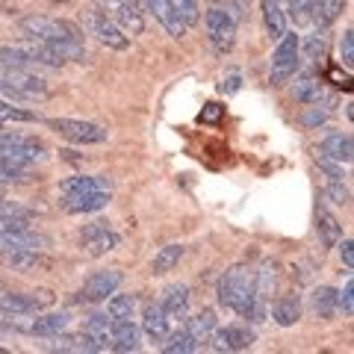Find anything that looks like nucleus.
I'll return each mask as SVG.
<instances>
[{"mask_svg":"<svg viewBox=\"0 0 354 354\" xmlns=\"http://www.w3.org/2000/svg\"><path fill=\"white\" fill-rule=\"evenodd\" d=\"M339 57H342V65H346V68L354 65V32L351 30H346L339 39Z\"/></svg>","mask_w":354,"mask_h":354,"instance_id":"a19ab883","label":"nucleus"},{"mask_svg":"<svg viewBox=\"0 0 354 354\" xmlns=\"http://www.w3.org/2000/svg\"><path fill=\"white\" fill-rule=\"evenodd\" d=\"M216 328H218V319H216V313L209 307L198 310L195 316L186 319V330L192 334V339L198 342V346H201V342H209V337H213Z\"/></svg>","mask_w":354,"mask_h":354,"instance_id":"b1692460","label":"nucleus"},{"mask_svg":"<svg viewBox=\"0 0 354 354\" xmlns=\"http://www.w3.org/2000/svg\"><path fill=\"white\" fill-rule=\"evenodd\" d=\"M204 24H207V36L218 53L234 48V41H236V15L234 12H227V9H221V6H213V9H207Z\"/></svg>","mask_w":354,"mask_h":354,"instance_id":"0eeeda50","label":"nucleus"},{"mask_svg":"<svg viewBox=\"0 0 354 354\" xmlns=\"http://www.w3.org/2000/svg\"><path fill=\"white\" fill-rule=\"evenodd\" d=\"M59 192L68 198V195H80V192H109V177L104 174H80V177H68L62 180Z\"/></svg>","mask_w":354,"mask_h":354,"instance_id":"aec40b11","label":"nucleus"},{"mask_svg":"<svg viewBox=\"0 0 354 354\" xmlns=\"http://www.w3.org/2000/svg\"><path fill=\"white\" fill-rule=\"evenodd\" d=\"M101 6H104V15L109 21H115L130 36H142L145 32V18L133 6V0H101Z\"/></svg>","mask_w":354,"mask_h":354,"instance_id":"9b49d317","label":"nucleus"},{"mask_svg":"<svg viewBox=\"0 0 354 354\" xmlns=\"http://www.w3.org/2000/svg\"><path fill=\"white\" fill-rule=\"evenodd\" d=\"M18 48L27 53V59H30L32 65H44V68H59V65H62V57L50 48V44H44V41L21 39V41H18Z\"/></svg>","mask_w":354,"mask_h":354,"instance_id":"6ab92c4d","label":"nucleus"},{"mask_svg":"<svg viewBox=\"0 0 354 354\" xmlns=\"http://www.w3.org/2000/svg\"><path fill=\"white\" fill-rule=\"evenodd\" d=\"M328 121V109L325 106H307L304 115H301V124L304 127H322Z\"/></svg>","mask_w":354,"mask_h":354,"instance_id":"ea45409f","label":"nucleus"},{"mask_svg":"<svg viewBox=\"0 0 354 354\" xmlns=\"http://www.w3.org/2000/svg\"><path fill=\"white\" fill-rule=\"evenodd\" d=\"M0 354H6V348H3V346H0Z\"/></svg>","mask_w":354,"mask_h":354,"instance_id":"09e8293b","label":"nucleus"},{"mask_svg":"<svg viewBox=\"0 0 354 354\" xmlns=\"http://www.w3.org/2000/svg\"><path fill=\"white\" fill-rule=\"evenodd\" d=\"M109 204V192H80V195H68L65 198V213L71 216H86V213H97Z\"/></svg>","mask_w":354,"mask_h":354,"instance_id":"a211bd4d","label":"nucleus"},{"mask_svg":"<svg viewBox=\"0 0 354 354\" xmlns=\"http://www.w3.org/2000/svg\"><path fill=\"white\" fill-rule=\"evenodd\" d=\"M0 65H6V68H32V62L18 44H0Z\"/></svg>","mask_w":354,"mask_h":354,"instance_id":"c9c22d12","label":"nucleus"},{"mask_svg":"<svg viewBox=\"0 0 354 354\" xmlns=\"http://www.w3.org/2000/svg\"><path fill=\"white\" fill-rule=\"evenodd\" d=\"M50 3H65V0H50Z\"/></svg>","mask_w":354,"mask_h":354,"instance_id":"de8ad7c7","label":"nucleus"},{"mask_svg":"<svg viewBox=\"0 0 354 354\" xmlns=\"http://www.w3.org/2000/svg\"><path fill=\"white\" fill-rule=\"evenodd\" d=\"M225 115V106L221 104H216V101H209L201 113H198V121H201V124H216V121Z\"/></svg>","mask_w":354,"mask_h":354,"instance_id":"c03bdc74","label":"nucleus"},{"mask_svg":"<svg viewBox=\"0 0 354 354\" xmlns=\"http://www.w3.org/2000/svg\"><path fill=\"white\" fill-rule=\"evenodd\" d=\"M316 3H319V0H290V15L295 18V24H304V21H310Z\"/></svg>","mask_w":354,"mask_h":354,"instance_id":"58836bf2","label":"nucleus"},{"mask_svg":"<svg viewBox=\"0 0 354 354\" xmlns=\"http://www.w3.org/2000/svg\"><path fill=\"white\" fill-rule=\"evenodd\" d=\"M142 346V328L133 325L130 319H121V322H113V351L127 354V351H139Z\"/></svg>","mask_w":354,"mask_h":354,"instance_id":"dca6fc26","label":"nucleus"},{"mask_svg":"<svg viewBox=\"0 0 354 354\" xmlns=\"http://www.w3.org/2000/svg\"><path fill=\"white\" fill-rule=\"evenodd\" d=\"M6 266L9 269H15L21 274H30V272H44V269H50L53 260L50 257H44V251H6Z\"/></svg>","mask_w":354,"mask_h":354,"instance_id":"2eb2a0df","label":"nucleus"},{"mask_svg":"<svg viewBox=\"0 0 354 354\" xmlns=\"http://www.w3.org/2000/svg\"><path fill=\"white\" fill-rule=\"evenodd\" d=\"M162 351L165 354H192V351H198V342L192 339V334L186 328H180V330H169V337H165V342H162Z\"/></svg>","mask_w":354,"mask_h":354,"instance_id":"473e14b6","label":"nucleus"},{"mask_svg":"<svg viewBox=\"0 0 354 354\" xmlns=\"http://www.w3.org/2000/svg\"><path fill=\"white\" fill-rule=\"evenodd\" d=\"M263 24H266L269 39H274V41L286 32V18H283V9L278 0H263Z\"/></svg>","mask_w":354,"mask_h":354,"instance_id":"c85d7f7f","label":"nucleus"},{"mask_svg":"<svg viewBox=\"0 0 354 354\" xmlns=\"http://www.w3.org/2000/svg\"><path fill=\"white\" fill-rule=\"evenodd\" d=\"M160 307H162V313L171 319H183L186 316V310H189V286L186 283H171L169 290L162 292L160 298Z\"/></svg>","mask_w":354,"mask_h":354,"instance_id":"f3484780","label":"nucleus"},{"mask_svg":"<svg viewBox=\"0 0 354 354\" xmlns=\"http://www.w3.org/2000/svg\"><path fill=\"white\" fill-rule=\"evenodd\" d=\"M0 92L12 95V97H30V101H44L50 95L48 80L39 74H32L30 68H6L0 65Z\"/></svg>","mask_w":354,"mask_h":354,"instance_id":"7ed1b4c3","label":"nucleus"},{"mask_svg":"<svg viewBox=\"0 0 354 354\" xmlns=\"http://www.w3.org/2000/svg\"><path fill=\"white\" fill-rule=\"evenodd\" d=\"M50 130H57L62 139L74 142V145H101L106 142V127L92 124V121H77V118H50Z\"/></svg>","mask_w":354,"mask_h":354,"instance_id":"39448f33","label":"nucleus"},{"mask_svg":"<svg viewBox=\"0 0 354 354\" xmlns=\"http://www.w3.org/2000/svg\"><path fill=\"white\" fill-rule=\"evenodd\" d=\"M337 245H339V257H342V263H346V269H351V266H354V245H351V239H339Z\"/></svg>","mask_w":354,"mask_h":354,"instance_id":"a18cd8bd","label":"nucleus"},{"mask_svg":"<svg viewBox=\"0 0 354 354\" xmlns=\"http://www.w3.org/2000/svg\"><path fill=\"white\" fill-rule=\"evenodd\" d=\"M171 9L177 12V18L183 21L186 27H195L201 21V9H198V0H169Z\"/></svg>","mask_w":354,"mask_h":354,"instance_id":"e433bc0d","label":"nucleus"},{"mask_svg":"<svg viewBox=\"0 0 354 354\" xmlns=\"http://www.w3.org/2000/svg\"><path fill=\"white\" fill-rule=\"evenodd\" d=\"M316 234H319V239H322L325 248H334L342 239V227L328 209H316Z\"/></svg>","mask_w":354,"mask_h":354,"instance_id":"cd10ccee","label":"nucleus"},{"mask_svg":"<svg viewBox=\"0 0 354 354\" xmlns=\"http://www.w3.org/2000/svg\"><path fill=\"white\" fill-rule=\"evenodd\" d=\"M83 24L88 27V32L106 44V48H113V50H127V44H130V36L124 30H121L115 21H109L101 9H88V12H83Z\"/></svg>","mask_w":354,"mask_h":354,"instance_id":"1a4fd4ad","label":"nucleus"},{"mask_svg":"<svg viewBox=\"0 0 354 354\" xmlns=\"http://www.w3.org/2000/svg\"><path fill=\"white\" fill-rule=\"evenodd\" d=\"M337 292L334 286H316L313 295H310V304H313V313L319 319H334L339 313V304H337Z\"/></svg>","mask_w":354,"mask_h":354,"instance_id":"bb28decb","label":"nucleus"},{"mask_svg":"<svg viewBox=\"0 0 354 354\" xmlns=\"http://www.w3.org/2000/svg\"><path fill=\"white\" fill-rule=\"evenodd\" d=\"M57 295L50 290H36V292H6L0 295V313H41V310L53 307Z\"/></svg>","mask_w":354,"mask_h":354,"instance_id":"9d476101","label":"nucleus"},{"mask_svg":"<svg viewBox=\"0 0 354 354\" xmlns=\"http://www.w3.org/2000/svg\"><path fill=\"white\" fill-rule=\"evenodd\" d=\"M337 304L346 316L354 313V281H348L346 286H342V292H337Z\"/></svg>","mask_w":354,"mask_h":354,"instance_id":"37998d69","label":"nucleus"},{"mask_svg":"<svg viewBox=\"0 0 354 354\" xmlns=\"http://www.w3.org/2000/svg\"><path fill=\"white\" fill-rule=\"evenodd\" d=\"M342 9H346V0H319L310 18H313L319 27H330L342 15Z\"/></svg>","mask_w":354,"mask_h":354,"instance_id":"72a5a7b5","label":"nucleus"},{"mask_svg":"<svg viewBox=\"0 0 354 354\" xmlns=\"http://www.w3.org/2000/svg\"><path fill=\"white\" fill-rule=\"evenodd\" d=\"M0 153L18 165H32L44 160V145L32 136H18V133H0Z\"/></svg>","mask_w":354,"mask_h":354,"instance_id":"6e6552de","label":"nucleus"},{"mask_svg":"<svg viewBox=\"0 0 354 354\" xmlns=\"http://www.w3.org/2000/svg\"><path fill=\"white\" fill-rule=\"evenodd\" d=\"M257 334L248 328V325H225V328H216L209 342H213L216 351H248L254 346Z\"/></svg>","mask_w":354,"mask_h":354,"instance_id":"ddd939ff","label":"nucleus"},{"mask_svg":"<svg viewBox=\"0 0 354 354\" xmlns=\"http://www.w3.org/2000/svg\"><path fill=\"white\" fill-rule=\"evenodd\" d=\"M121 281H124V274H121L118 269L95 272L92 278H88V281L83 283V290H80V301H88V304H95V301H106V295L118 292Z\"/></svg>","mask_w":354,"mask_h":354,"instance_id":"f8f14e48","label":"nucleus"},{"mask_svg":"<svg viewBox=\"0 0 354 354\" xmlns=\"http://www.w3.org/2000/svg\"><path fill=\"white\" fill-rule=\"evenodd\" d=\"M180 260H183V245H177V242H171V245H162L157 254H153L151 272L153 274H169Z\"/></svg>","mask_w":354,"mask_h":354,"instance_id":"c756f323","label":"nucleus"},{"mask_svg":"<svg viewBox=\"0 0 354 354\" xmlns=\"http://www.w3.org/2000/svg\"><path fill=\"white\" fill-rule=\"evenodd\" d=\"M68 328V313H44V316H36L30 322V337H57L59 330Z\"/></svg>","mask_w":354,"mask_h":354,"instance_id":"a878e982","label":"nucleus"},{"mask_svg":"<svg viewBox=\"0 0 354 354\" xmlns=\"http://www.w3.org/2000/svg\"><path fill=\"white\" fill-rule=\"evenodd\" d=\"M53 339V351H97V346H95V342H92V337H88L86 334V330H83V334H62V330H59V334L57 337H50Z\"/></svg>","mask_w":354,"mask_h":354,"instance_id":"7c9ffc66","label":"nucleus"},{"mask_svg":"<svg viewBox=\"0 0 354 354\" xmlns=\"http://www.w3.org/2000/svg\"><path fill=\"white\" fill-rule=\"evenodd\" d=\"M133 310H136V298L127 295V292H121V295H109V301H106V316L113 319V322H121V319H130L133 316Z\"/></svg>","mask_w":354,"mask_h":354,"instance_id":"f704fd0d","label":"nucleus"},{"mask_svg":"<svg viewBox=\"0 0 354 354\" xmlns=\"http://www.w3.org/2000/svg\"><path fill=\"white\" fill-rule=\"evenodd\" d=\"M319 157H325L330 162H339V165H348L354 157V142L348 133H330V136L322 139L319 145Z\"/></svg>","mask_w":354,"mask_h":354,"instance_id":"4468645a","label":"nucleus"},{"mask_svg":"<svg viewBox=\"0 0 354 354\" xmlns=\"http://www.w3.org/2000/svg\"><path fill=\"white\" fill-rule=\"evenodd\" d=\"M80 248L88 254V257H104V254L115 251L121 245V236L109 227V221H88V225L80 230Z\"/></svg>","mask_w":354,"mask_h":354,"instance_id":"423d86ee","label":"nucleus"},{"mask_svg":"<svg viewBox=\"0 0 354 354\" xmlns=\"http://www.w3.org/2000/svg\"><path fill=\"white\" fill-rule=\"evenodd\" d=\"M0 292H3V283H0Z\"/></svg>","mask_w":354,"mask_h":354,"instance_id":"8fccbe9b","label":"nucleus"},{"mask_svg":"<svg viewBox=\"0 0 354 354\" xmlns=\"http://www.w3.org/2000/svg\"><path fill=\"white\" fill-rule=\"evenodd\" d=\"M148 9L153 12V18L160 21V24H162V30L169 32V36H174V39L186 36V30H189V27H186L183 21L177 18V12L171 9V3H169V0H148Z\"/></svg>","mask_w":354,"mask_h":354,"instance_id":"412c9836","label":"nucleus"},{"mask_svg":"<svg viewBox=\"0 0 354 354\" xmlns=\"http://www.w3.org/2000/svg\"><path fill=\"white\" fill-rule=\"evenodd\" d=\"M304 50H307V59H322L325 57V36L322 32H313V36L307 39Z\"/></svg>","mask_w":354,"mask_h":354,"instance_id":"79ce46f5","label":"nucleus"},{"mask_svg":"<svg viewBox=\"0 0 354 354\" xmlns=\"http://www.w3.org/2000/svg\"><path fill=\"white\" fill-rule=\"evenodd\" d=\"M298 53H301V39L295 32H283L278 39V48L272 53V68H269L272 86H283L298 71Z\"/></svg>","mask_w":354,"mask_h":354,"instance_id":"20e7f679","label":"nucleus"},{"mask_svg":"<svg viewBox=\"0 0 354 354\" xmlns=\"http://www.w3.org/2000/svg\"><path fill=\"white\" fill-rule=\"evenodd\" d=\"M292 95L298 104H319V97H322V86L313 74H301L295 77V86H292Z\"/></svg>","mask_w":354,"mask_h":354,"instance_id":"2f4dec72","label":"nucleus"},{"mask_svg":"<svg viewBox=\"0 0 354 354\" xmlns=\"http://www.w3.org/2000/svg\"><path fill=\"white\" fill-rule=\"evenodd\" d=\"M218 301L230 307L234 313L239 316H251L254 310V301H257V292H254V272L248 266H234V269H227L221 274L218 281Z\"/></svg>","mask_w":354,"mask_h":354,"instance_id":"f257e3e1","label":"nucleus"},{"mask_svg":"<svg viewBox=\"0 0 354 354\" xmlns=\"http://www.w3.org/2000/svg\"><path fill=\"white\" fill-rule=\"evenodd\" d=\"M9 180H24V165H18L0 153V183H9Z\"/></svg>","mask_w":354,"mask_h":354,"instance_id":"4c0bfd02","label":"nucleus"},{"mask_svg":"<svg viewBox=\"0 0 354 354\" xmlns=\"http://www.w3.org/2000/svg\"><path fill=\"white\" fill-rule=\"evenodd\" d=\"M239 86H242V77H239V74H230L227 80L221 83V92H225V95H236Z\"/></svg>","mask_w":354,"mask_h":354,"instance_id":"49530a36","label":"nucleus"},{"mask_svg":"<svg viewBox=\"0 0 354 354\" xmlns=\"http://www.w3.org/2000/svg\"><path fill=\"white\" fill-rule=\"evenodd\" d=\"M21 32H24L27 39L50 44V48H59V44H68V41H83V30L77 24L62 21V18H48V15L21 18Z\"/></svg>","mask_w":354,"mask_h":354,"instance_id":"f03ea898","label":"nucleus"},{"mask_svg":"<svg viewBox=\"0 0 354 354\" xmlns=\"http://www.w3.org/2000/svg\"><path fill=\"white\" fill-rule=\"evenodd\" d=\"M142 330H145L153 342H162L165 337H169V330H171V319L162 313L160 304H148L145 316H142Z\"/></svg>","mask_w":354,"mask_h":354,"instance_id":"4be33fe9","label":"nucleus"},{"mask_svg":"<svg viewBox=\"0 0 354 354\" xmlns=\"http://www.w3.org/2000/svg\"><path fill=\"white\" fill-rule=\"evenodd\" d=\"M269 316L274 319V325L292 328L298 319H301V301H298V295H281L278 301L269 307Z\"/></svg>","mask_w":354,"mask_h":354,"instance_id":"5701e85b","label":"nucleus"},{"mask_svg":"<svg viewBox=\"0 0 354 354\" xmlns=\"http://www.w3.org/2000/svg\"><path fill=\"white\" fill-rule=\"evenodd\" d=\"M83 330L88 337H92V342L97 346V351H104L113 346V319H109L106 313H95V316H88L86 319V325Z\"/></svg>","mask_w":354,"mask_h":354,"instance_id":"393cba45","label":"nucleus"}]
</instances>
